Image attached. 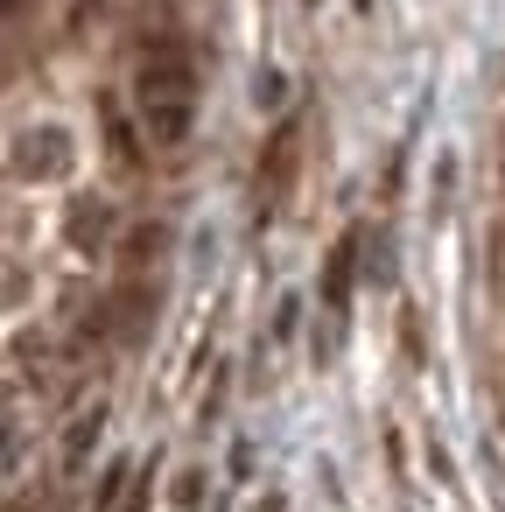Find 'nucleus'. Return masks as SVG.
<instances>
[{"label": "nucleus", "mask_w": 505, "mask_h": 512, "mask_svg": "<svg viewBox=\"0 0 505 512\" xmlns=\"http://www.w3.org/2000/svg\"><path fill=\"white\" fill-rule=\"evenodd\" d=\"M134 120L148 148H183L197 127V64L176 36H148L134 64Z\"/></svg>", "instance_id": "1"}, {"label": "nucleus", "mask_w": 505, "mask_h": 512, "mask_svg": "<svg viewBox=\"0 0 505 512\" xmlns=\"http://www.w3.org/2000/svg\"><path fill=\"white\" fill-rule=\"evenodd\" d=\"M295 162H302V113H281L267 148H260V169H253V197H260V218H274L295 190Z\"/></svg>", "instance_id": "2"}, {"label": "nucleus", "mask_w": 505, "mask_h": 512, "mask_svg": "<svg viewBox=\"0 0 505 512\" xmlns=\"http://www.w3.org/2000/svg\"><path fill=\"white\" fill-rule=\"evenodd\" d=\"M15 169H22V176H64V169H71V141H64L57 127H43V134H22V148H15Z\"/></svg>", "instance_id": "3"}, {"label": "nucleus", "mask_w": 505, "mask_h": 512, "mask_svg": "<svg viewBox=\"0 0 505 512\" xmlns=\"http://www.w3.org/2000/svg\"><path fill=\"white\" fill-rule=\"evenodd\" d=\"M351 274H358V225L330 246V260H323V309L330 316H344V302H351Z\"/></svg>", "instance_id": "4"}, {"label": "nucleus", "mask_w": 505, "mask_h": 512, "mask_svg": "<svg viewBox=\"0 0 505 512\" xmlns=\"http://www.w3.org/2000/svg\"><path fill=\"white\" fill-rule=\"evenodd\" d=\"M141 141H148V134H141V120H127L120 106H106V148H113V169H120V176H134V169H141Z\"/></svg>", "instance_id": "5"}, {"label": "nucleus", "mask_w": 505, "mask_h": 512, "mask_svg": "<svg viewBox=\"0 0 505 512\" xmlns=\"http://www.w3.org/2000/svg\"><path fill=\"white\" fill-rule=\"evenodd\" d=\"M106 225H113V211H106V204H78V211H71V239H78L85 253H99V246H106Z\"/></svg>", "instance_id": "6"}, {"label": "nucleus", "mask_w": 505, "mask_h": 512, "mask_svg": "<svg viewBox=\"0 0 505 512\" xmlns=\"http://www.w3.org/2000/svg\"><path fill=\"white\" fill-rule=\"evenodd\" d=\"M99 428H106V414H99V407L71 421V435H64V470H78V463L92 456V442H99Z\"/></svg>", "instance_id": "7"}, {"label": "nucleus", "mask_w": 505, "mask_h": 512, "mask_svg": "<svg viewBox=\"0 0 505 512\" xmlns=\"http://www.w3.org/2000/svg\"><path fill=\"white\" fill-rule=\"evenodd\" d=\"M491 281H498V309H505V218H498V253H491Z\"/></svg>", "instance_id": "8"}]
</instances>
